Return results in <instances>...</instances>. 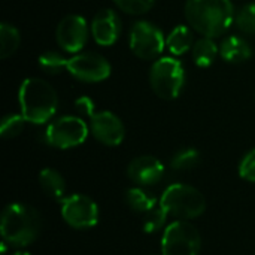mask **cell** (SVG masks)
Wrapping results in <instances>:
<instances>
[{
	"mask_svg": "<svg viewBox=\"0 0 255 255\" xmlns=\"http://www.w3.org/2000/svg\"><path fill=\"white\" fill-rule=\"evenodd\" d=\"M184 10L190 27L205 37L224 34L235 21L230 0H187Z\"/></svg>",
	"mask_w": 255,
	"mask_h": 255,
	"instance_id": "1",
	"label": "cell"
},
{
	"mask_svg": "<svg viewBox=\"0 0 255 255\" xmlns=\"http://www.w3.org/2000/svg\"><path fill=\"white\" fill-rule=\"evenodd\" d=\"M42 232V215L25 203H10L1 212L3 242L16 248L33 244Z\"/></svg>",
	"mask_w": 255,
	"mask_h": 255,
	"instance_id": "2",
	"label": "cell"
},
{
	"mask_svg": "<svg viewBox=\"0 0 255 255\" xmlns=\"http://www.w3.org/2000/svg\"><path fill=\"white\" fill-rule=\"evenodd\" d=\"M18 100L22 117L31 124L48 123L58 106L55 90L40 78H27L22 81Z\"/></svg>",
	"mask_w": 255,
	"mask_h": 255,
	"instance_id": "3",
	"label": "cell"
},
{
	"mask_svg": "<svg viewBox=\"0 0 255 255\" xmlns=\"http://www.w3.org/2000/svg\"><path fill=\"white\" fill-rule=\"evenodd\" d=\"M160 206L179 220H193L200 217L206 209V200L203 194L187 184H172L167 187L160 199Z\"/></svg>",
	"mask_w": 255,
	"mask_h": 255,
	"instance_id": "4",
	"label": "cell"
},
{
	"mask_svg": "<svg viewBox=\"0 0 255 255\" xmlns=\"http://www.w3.org/2000/svg\"><path fill=\"white\" fill-rule=\"evenodd\" d=\"M149 84L160 99H176L185 84V70L182 63L173 57H163L157 60L149 72Z\"/></svg>",
	"mask_w": 255,
	"mask_h": 255,
	"instance_id": "5",
	"label": "cell"
},
{
	"mask_svg": "<svg viewBox=\"0 0 255 255\" xmlns=\"http://www.w3.org/2000/svg\"><path fill=\"white\" fill-rule=\"evenodd\" d=\"M202 248V236L196 226L185 220L169 224L163 233V255H199Z\"/></svg>",
	"mask_w": 255,
	"mask_h": 255,
	"instance_id": "6",
	"label": "cell"
},
{
	"mask_svg": "<svg viewBox=\"0 0 255 255\" xmlns=\"http://www.w3.org/2000/svg\"><path fill=\"white\" fill-rule=\"evenodd\" d=\"M88 126L79 117H61L52 121L45 130V142L58 149H69L85 142Z\"/></svg>",
	"mask_w": 255,
	"mask_h": 255,
	"instance_id": "7",
	"label": "cell"
},
{
	"mask_svg": "<svg viewBox=\"0 0 255 255\" xmlns=\"http://www.w3.org/2000/svg\"><path fill=\"white\" fill-rule=\"evenodd\" d=\"M164 46V34L157 25L148 21H139L133 25L130 31V49L136 57L154 60L163 52Z\"/></svg>",
	"mask_w": 255,
	"mask_h": 255,
	"instance_id": "8",
	"label": "cell"
},
{
	"mask_svg": "<svg viewBox=\"0 0 255 255\" xmlns=\"http://www.w3.org/2000/svg\"><path fill=\"white\" fill-rule=\"evenodd\" d=\"M61 215L73 229H91L99 223V206L88 196L72 194L61 200Z\"/></svg>",
	"mask_w": 255,
	"mask_h": 255,
	"instance_id": "9",
	"label": "cell"
},
{
	"mask_svg": "<svg viewBox=\"0 0 255 255\" xmlns=\"http://www.w3.org/2000/svg\"><path fill=\"white\" fill-rule=\"evenodd\" d=\"M67 72L82 82H100L109 78L111 64L97 52H79L69 58Z\"/></svg>",
	"mask_w": 255,
	"mask_h": 255,
	"instance_id": "10",
	"label": "cell"
},
{
	"mask_svg": "<svg viewBox=\"0 0 255 255\" xmlns=\"http://www.w3.org/2000/svg\"><path fill=\"white\" fill-rule=\"evenodd\" d=\"M88 25L85 18L79 15L64 16L55 30V39L58 46L70 54H79V51L87 45L88 40Z\"/></svg>",
	"mask_w": 255,
	"mask_h": 255,
	"instance_id": "11",
	"label": "cell"
},
{
	"mask_svg": "<svg viewBox=\"0 0 255 255\" xmlns=\"http://www.w3.org/2000/svg\"><path fill=\"white\" fill-rule=\"evenodd\" d=\"M91 134L106 146H118L126 137V128L123 121L109 111L94 112L90 117Z\"/></svg>",
	"mask_w": 255,
	"mask_h": 255,
	"instance_id": "12",
	"label": "cell"
},
{
	"mask_svg": "<svg viewBox=\"0 0 255 255\" xmlns=\"http://www.w3.org/2000/svg\"><path fill=\"white\" fill-rule=\"evenodd\" d=\"M127 176L134 184L142 187L155 185L164 176V166L152 155H140L128 164Z\"/></svg>",
	"mask_w": 255,
	"mask_h": 255,
	"instance_id": "13",
	"label": "cell"
},
{
	"mask_svg": "<svg viewBox=\"0 0 255 255\" xmlns=\"http://www.w3.org/2000/svg\"><path fill=\"white\" fill-rule=\"evenodd\" d=\"M121 33V21L112 9H102L91 22V36L100 46H111Z\"/></svg>",
	"mask_w": 255,
	"mask_h": 255,
	"instance_id": "14",
	"label": "cell"
},
{
	"mask_svg": "<svg viewBox=\"0 0 255 255\" xmlns=\"http://www.w3.org/2000/svg\"><path fill=\"white\" fill-rule=\"evenodd\" d=\"M220 55L229 63H242L253 55V51L245 39L239 36H229L220 46Z\"/></svg>",
	"mask_w": 255,
	"mask_h": 255,
	"instance_id": "15",
	"label": "cell"
},
{
	"mask_svg": "<svg viewBox=\"0 0 255 255\" xmlns=\"http://www.w3.org/2000/svg\"><path fill=\"white\" fill-rule=\"evenodd\" d=\"M39 182L42 190L55 200H63L66 196V181L55 169L46 167L39 173Z\"/></svg>",
	"mask_w": 255,
	"mask_h": 255,
	"instance_id": "16",
	"label": "cell"
},
{
	"mask_svg": "<svg viewBox=\"0 0 255 255\" xmlns=\"http://www.w3.org/2000/svg\"><path fill=\"white\" fill-rule=\"evenodd\" d=\"M124 199H126V203L128 205V208L139 214H148L149 211L157 208L155 196L140 187L128 188L126 191Z\"/></svg>",
	"mask_w": 255,
	"mask_h": 255,
	"instance_id": "17",
	"label": "cell"
},
{
	"mask_svg": "<svg viewBox=\"0 0 255 255\" xmlns=\"http://www.w3.org/2000/svg\"><path fill=\"white\" fill-rule=\"evenodd\" d=\"M191 45H193V31L187 25L175 27L166 39V46L173 55L185 54L191 48Z\"/></svg>",
	"mask_w": 255,
	"mask_h": 255,
	"instance_id": "18",
	"label": "cell"
},
{
	"mask_svg": "<svg viewBox=\"0 0 255 255\" xmlns=\"http://www.w3.org/2000/svg\"><path fill=\"white\" fill-rule=\"evenodd\" d=\"M220 48L217 46V43L214 42L212 37H202L199 39L194 45H193V60L196 63V66L199 67H209L217 55H218Z\"/></svg>",
	"mask_w": 255,
	"mask_h": 255,
	"instance_id": "19",
	"label": "cell"
},
{
	"mask_svg": "<svg viewBox=\"0 0 255 255\" xmlns=\"http://www.w3.org/2000/svg\"><path fill=\"white\" fill-rule=\"evenodd\" d=\"M19 31L13 25L3 22L0 25V58L4 60L15 54L19 46Z\"/></svg>",
	"mask_w": 255,
	"mask_h": 255,
	"instance_id": "20",
	"label": "cell"
},
{
	"mask_svg": "<svg viewBox=\"0 0 255 255\" xmlns=\"http://www.w3.org/2000/svg\"><path fill=\"white\" fill-rule=\"evenodd\" d=\"M67 64L69 58L63 57L60 52L55 51H46L39 57V67L49 75H57L63 72L64 69H67Z\"/></svg>",
	"mask_w": 255,
	"mask_h": 255,
	"instance_id": "21",
	"label": "cell"
},
{
	"mask_svg": "<svg viewBox=\"0 0 255 255\" xmlns=\"http://www.w3.org/2000/svg\"><path fill=\"white\" fill-rule=\"evenodd\" d=\"M200 163V152L194 148H184L178 151L170 161L173 170H190Z\"/></svg>",
	"mask_w": 255,
	"mask_h": 255,
	"instance_id": "22",
	"label": "cell"
},
{
	"mask_svg": "<svg viewBox=\"0 0 255 255\" xmlns=\"http://www.w3.org/2000/svg\"><path fill=\"white\" fill-rule=\"evenodd\" d=\"M25 118L22 117V114H13V115H7L1 120L0 124V134L4 139H12L21 134V131L24 130L25 126Z\"/></svg>",
	"mask_w": 255,
	"mask_h": 255,
	"instance_id": "23",
	"label": "cell"
},
{
	"mask_svg": "<svg viewBox=\"0 0 255 255\" xmlns=\"http://www.w3.org/2000/svg\"><path fill=\"white\" fill-rule=\"evenodd\" d=\"M236 25L242 33L255 34V1L245 4L238 16H236Z\"/></svg>",
	"mask_w": 255,
	"mask_h": 255,
	"instance_id": "24",
	"label": "cell"
},
{
	"mask_svg": "<svg viewBox=\"0 0 255 255\" xmlns=\"http://www.w3.org/2000/svg\"><path fill=\"white\" fill-rule=\"evenodd\" d=\"M166 218H167V212L161 206L149 211L148 214H145V218H143V226H142L143 232L145 233H155V232H158L164 226Z\"/></svg>",
	"mask_w": 255,
	"mask_h": 255,
	"instance_id": "25",
	"label": "cell"
},
{
	"mask_svg": "<svg viewBox=\"0 0 255 255\" xmlns=\"http://www.w3.org/2000/svg\"><path fill=\"white\" fill-rule=\"evenodd\" d=\"M114 3L126 13L142 15L154 6L155 0H114Z\"/></svg>",
	"mask_w": 255,
	"mask_h": 255,
	"instance_id": "26",
	"label": "cell"
},
{
	"mask_svg": "<svg viewBox=\"0 0 255 255\" xmlns=\"http://www.w3.org/2000/svg\"><path fill=\"white\" fill-rule=\"evenodd\" d=\"M239 175L248 182H255V148L244 155L239 164Z\"/></svg>",
	"mask_w": 255,
	"mask_h": 255,
	"instance_id": "27",
	"label": "cell"
},
{
	"mask_svg": "<svg viewBox=\"0 0 255 255\" xmlns=\"http://www.w3.org/2000/svg\"><path fill=\"white\" fill-rule=\"evenodd\" d=\"M75 108H76V111L79 114L87 115V117H93V114H94V103L88 97H85V96L79 97L75 102Z\"/></svg>",
	"mask_w": 255,
	"mask_h": 255,
	"instance_id": "28",
	"label": "cell"
},
{
	"mask_svg": "<svg viewBox=\"0 0 255 255\" xmlns=\"http://www.w3.org/2000/svg\"><path fill=\"white\" fill-rule=\"evenodd\" d=\"M12 255H30L28 253H25V251H16L15 254H12Z\"/></svg>",
	"mask_w": 255,
	"mask_h": 255,
	"instance_id": "29",
	"label": "cell"
}]
</instances>
